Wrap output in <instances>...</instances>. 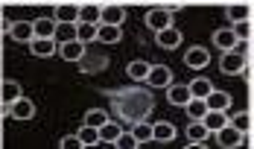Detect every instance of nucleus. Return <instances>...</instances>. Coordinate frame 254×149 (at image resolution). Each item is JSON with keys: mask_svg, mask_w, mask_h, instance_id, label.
<instances>
[{"mask_svg": "<svg viewBox=\"0 0 254 149\" xmlns=\"http://www.w3.org/2000/svg\"><path fill=\"white\" fill-rule=\"evenodd\" d=\"M146 82H149L152 88H170V85H173V71H170L167 65H149Z\"/></svg>", "mask_w": 254, "mask_h": 149, "instance_id": "f257e3e1", "label": "nucleus"}, {"mask_svg": "<svg viewBox=\"0 0 254 149\" xmlns=\"http://www.w3.org/2000/svg\"><path fill=\"white\" fill-rule=\"evenodd\" d=\"M29 50H32V56H38V59H50L53 53L59 50V44H56V38H32V41H29Z\"/></svg>", "mask_w": 254, "mask_h": 149, "instance_id": "9d476101", "label": "nucleus"}, {"mask_svg": "<svg viewBox=\"0 0 254 149\" xmlns=\"http://www.w3.org/2000/svg\"><path fill=\"white\" fill-rule=\"evenodd\" d=\"M204 102H207V108H210V111H228L231 94H225V91H210V94L204 97Z\"/></svg>", "mask_w": 254, "mask_h": 149, "instance_id": "4468645a", "label": "nucleus"}, {"mask_svg": "<svg viewBox=\"0 0 254 149\" xmlns=\"http://www.w3.org/2000/svg\"><path fill=\"white\" fill-rule=\"evenodd\" d=\"M234 41H237V38H234V32H231V29H216V32H213V47L231 50V47H234Z\"/></svg>", "mask_w": 254, "mask_h": 149, "instance_id": "c85d7f7f", "label": "nucleus"}, {"mask_svg": "<svg viewBox=\"0 0 254 149\" xmlns=\"http://www.w3.org/2000/svg\"><path fill=\"white\" fill-rule=\"evenodd\" d=\"M67 3H76V0H67Z\"/></svg>", "mask_w": 254, "mask_h": 149, "instance_id": "ea45409f", "label": "nucleus"}, {"mask_svg": "<svg viewBox=\"0 0 254 149\" xmlns=\"http://www.w3.org/2000/svg\"><path fill=\"white\" fill-rule=\"evenodd\" d=\"M167 99H170V105H184V102L190 99V88H187V85H170Z\"/></svg>", "mask_w": 254, "mask_h": 149, "instance_id": "5701e85b", "label": "nucleus"}, {"mask_svg": "<svg viewBox=\"0 0 254 149\" xmlns=\"http://www.w3.org/2000/svg\"><path fill=\"white\" fill-rule=\"evenodd\" d=\"M29 3H44V0H29Z\"/></svg>", "mask_w": 254, "mask_h": 149, "instance_id": "58836bf2", "label": "nucleus"}, {"mask_svg": "<svg viewBox=\"0 0 254 149\" xmlns=\"http://www.w3.org/2000/svg\"><path fill=\"white\" fill-rule=\"evenodd\" d=\"M202 123H204V129L213 135L216 129H222V126L228 123V117H225V111H210V108H207V111H204V117H202Z\"/></svg>", "mask_w": 254, "mask_h": 149, "instance_id": "f3484780", "label": "nucleus"}, {"mask_svg": "<svg viewBox=\"0 0 254 149\" xmlns=\"http://www.w3.org/2000/svg\"><path fill=\"white\" fill-rule=\"evenodd\" d=\"M184 62H187V68L202 71L204 65H210V53H207V47H190L187 56H184Z\"/></svg>", "mask_w": 254, "mask_h": 149, "instance_id": "1a4fd4ad", "label": "nucleus"}, {"mask_svg": "<svg viewBox=\"0 0 254 149\" xmlns=\"http://www.w3.org/2000/svg\"><path fill=\"white\" fill-rule=\"evenodd\" d=\"M94 38H97V24H82V21H76V41L91 44Z\"/></svg>", "mask_w": 254, "mask_h": 149, "instance_id": "393cba45", "label": "nucleus"}, {"mask_svg": "<svg viewBox=\"0 0 254 149\" xmlns=\"http://www.w3.org/2000/svg\"><path fill=\"white\" fill-rule=\"evenodd\" d=\"M76 138L82 141V147H94V144H100V132H97L94 126H88V123L76 132Z\"/></svg>", "mask_w": 254, "mask_h": 149, "instance_id": "cd10ccee", "label": "nucleus"}, {"mask_svg": "<svg viewBox=\"0 0 254 149\" xmlns=\"http://www.w3.org/2000/svg\"><path fill=\"white\" fill-rule=\"evenodd\" d=\"M6 111H9L15 120H32V117H35V105H32V99H26L24 94L15 99V102H9Z\"/></svg>", "mask_w": 254, "mask_h": 149, "instance_id": "f03ea898", "label": "nucleus"}, {"mask_svg": "<svg viewBox=\"0 0 254 149\" xmlns=\"http://www.w3.org/2000/svg\"><path fill=\"white\" fill-rule=\"evenodd\" d=\"M187 88H190V97H202V99L207 97L210 91H213V85H210V82H207L204 76H199V79H193V82H190Z\"/></svg>", "mask_w": 254, "mask_h": 149, "instance_id": "bb28decb", "label": "nucleus"}, {"mask_svg": "<svg viewBox=\"0 0 254 149\" xmlns=\"http://www.w3.org/2000/svg\"><path fill=\"white\" fill-rule=\"evenodd\" d=\"M79 21L82 24H100V3H79Z\"/></svg>", "mask_w": 254, "mask_h": 149, "instance_id": "a211bd4d", "label": "nucleus"}, {"mask_svg": "<svg viewBox=\"0 0 254 149\" xmlns=\"http://www.w3.org/2000/svg\"><path fill=\"white\" fill-rule=\"evenodd\" d=\"M97 132H100V144H114V141H117V135H120L123 129H120L117 123H111V120H105Z\"/></svg>", "mask_w": 254, "mask_h": 149, "instance_id": "4be33fe9", "label": "nucleus"}, {"mask_svg": "<svg viewBox=\"0 0 254 149\" xmlns=\"http://www.w3.org/2000/svg\"><path fill=\"white\" fill-rule=\"evenodd\" d=\"M56 44H64V41H73L76 38V24H56Z\"/></svg>", "mask_w": 254, "mask_h": 149, "instance_id": "b1692460", "label": "nucleus"}, {"mask_svg": "<svg viewBox=\"0 0 254 149\" xmlns=\"http://www.w3.org/2000/svg\"><path fill=\"white\" fill-rule=\"evenodd\" d=\"M146 71H149V62H143V59H134V62H131V65L126 68L128 79H134V82L146 79Z\"/></svg>", "mask_w": 254, "mask_h": 149, "instance_id": "a878e982", "label": "nucleus"}, {"mask_svg": "<svg viewBox=\"0 0 254 149\" xmlns=\"http://www.w3.org/2000/svg\"><path fill=\"white\" fill-rule=\"evenodd\" d=\"M213 135H216V144H219V147H225V149L240 147V144H243V132H237L231 123H225L222 129H216Z\"/></svg>", "mask_w": 254, "mask_h": 149, "instance_id": "7ed1b4c3", "label": "nucleus"}, {"mask_svg": "<svg viewBox=\"0 0 254 149\" xmlns=\"http://www.w3.org/2000/svg\"><path fill=\"white\" fill-rule=\"evenodd\" d=\"M59 53H62V59L64 62H79L82 56H85V44L82 41H64V44H59Z\"/></svg>", "mask_w": 254, "mask_h": 149, "instance_id": "f8f14e48", "label": "nucleus"}, {"mask_svg": "<svg viewBox=\"0 0 254 149\" xmlns=\"http://www.w3.org/2000/svg\"><path fill=\"white\" fill-rule=\"evenodd\" d=\"M123 38V29L117 24H97V41L102 44H117Z\"/></svg>", "mask_w": 254, "mask_h": 149, "instance_id": "9b49d317", "label": "nucleus"}, {"mask_svg": "<svg viewBox=\"0 0 254 149\" xmlns=\"http://www.w3.org/2000/svg\"><path fill=\"white\" fill-rule=\"evenodd\" d=\"M56 24H76L79 21V3H59L56 6V15H53Z\"/></svg>", "mask_w": 254, "mask_h": 149, "instance_id": "423d86ee", "label": "nucleus"}, {"mask_svg": "<svg viewBox=\"0 0 254 149\" xmlns=\"http://www.w3.org/2000/svg\"><path fill=\"white\" fill-rule=\"evenodd\" d=\"M126 21V9L120 6V3H105L100 6V24H123Z\"/></svg>", "mask_w": 254, "mask_h": 149, "instance_id": "20e7f679", "label": "nucleus"}, {"mask_svg": "<svg viewBox=\"0 0 254 149\" xmlns=\"http://www.w3.org/2000/svg\"><path fill=\"white\" fill-rule=\"evenodd\" d=\"M246 62H249L246 56H240V53H234V50H225V56H222L219 68H222V74L234 76V74H240V71H243V65H246Z\"/></svg>", "mask_w": 254, "mask_h": 149, "instance_id": "0eeeda50", "label": "nucleus"}, {"mask_svg": "<svg viewBox=\"0 0 254 149\" xmlns=\"http://www.w3.org/2000/svg\"><path fill=\"white\" fill-rule=\"evenodd\" d=\"M155 38H158V47L161 50H176L178 44H181V32H178L176 26H164V29H158Z\"/></svg>", "mask_w": 254, "mask_h": 149, "instance_id": "6e6552de", "label": "nucleus"}, {"mask_svg": "<svg viewBox=\"0 0 254 149\" xmlns=\"http://www.w3.org/2000/svg\"><path fill=\"white\" fill-rule=\"evenodd\" d=\"M231 50L249 59V53H252V41H249V38H237V41H234V47H231Z\"/></svg>", "mask_w": 254, "mask_h": 149, "instance_id": "f704fd0d", "label": "nucleus"}, {"mask_svg": "<svg viewBox=\"0 0 254 149\" xmlns=\"http://www.w3.org/2000/svg\"><path fill=\"white\" fill-rule=\"evenodd\" d=\"M9 35L18 41V44H29L35 38L32 32V21H9Z\"/></svg>", "mask_w": 254, "mask_h": 149, "instance_id": "39448f33", "label": "nucleus"}, {"mask_svg": "<svg viewBox=\"0 0 254 149\" xmlns=\"http://www.w3.org/2000/svg\"><path fill=\"white\" fill-rule=\"evenodd\" d=\"M18 97H21V85H18L15 79H6V82H0V102H3V105L15 102Z\"/></svg>", "mask_w": 254, "mask_h": 149, "instance_id": "dca6fc26", "label": "nucleus"}, {"mask_svg": "<svg viewBox=\"0 0 254 149\" xmlns=\"http://www.w3.org/2000/svg\"><path fill=\"white\" fill-rule=\"evenodd\" d=\"M59 149H82V141H79L76 135H67V138L59 141Z\"/></svg>", "mask_w": 254, "mask_h": 149, "instance_id": "c9c22d12", "label": "nucleus"}, {"mask_svg": "<svg viewBox=\"0 0 254 149\" xmlns=\"http://www.w3.org/2000/svg\"><path fill=\"white\" fill-rule=\"evenodd\" d=\"M32 32H35V38H53L56 35V21L38 18V21H32Z\"/></svg>", "mask_w": 254, "mask_h": 149, "instance_id": "412c9836", "label": "nucleus"}, {"mask_svg": "<svg viewBox=\"0 0 254 149\" xmlns=\"http://www.w3.org/2000/svg\"><path fill=\"white\" fill-rule=\"evenodd\" d=\"M225 15H228L231 24H237V21H252V6H249V3H231L228 9H225Z\"/></svg>", "mask_w": 254, "mask_h": 149, "instance_id": "2eb2a0df", "label": "nucleus"}, {"mask_svg": "<svg viewBox=\"0 0 254 149\" xmlns=\"http://www.w3.org/2000/svg\"><path fill=\"white\" fill-rule=\"evenodd\" d=\"M114 147H117V149H137L140 144L134 141V135H131V132H120V135H117V141H114Z\"/></svg>", "mask_w": 254, "mask_h": 149, "instance_id": "473e14b6", "label": "nucleus"}, {"mask_svg": "<svg viewBox=\"0 0 254 149\" xmlns=\"http://www.w3.org/2000/svg\"><path fill=\"white\" fill-rule=\"evenodd\" d=\"M176 138V126L173 123H155L152 126V141H158V144H170Z\"/></svg>", "mask_w": 254, "mask_h": 149, "instance_id": "aec40b11", "label": "nucleus"}, {"mask_svg": "<svg viewBox=\"0 0 254 149\" xmlns=\"http://www.w3.org/2000/svg\"><path fill=\"white\" fill-rule=\"evenodd\" d=\"M82 3H100V0H82Z\"/></svg>", "mask_w": 254, "mask_h": 149, "instance_id": "4c0bfd02", "label": "nucleus"}, {"mask_svg": "<svg viewBox=\"0 0 254 149\" xmlns=\"http://www.w3.org/2000/svg\"><path fill=\"white\" fill-rule=\"evenodd\" d=\"M131 135H134V141H137V144H146V141H152V126L137 120L134 129H131Z\"/></svg>", "mask_w": 254, "mask_h": 149, "instance_id": "c756f323", "label": "nucleus"}, {"mask_svg": "<svg viewBox=\"0 0 254 149\" xmlns=\"http://www.w3.org/2000/svg\"><path fill=\"white\" fill-rule=\"evenodd\" d=\"M231 126H234L237 132H243V135H249V132H252V114H249V111H243V114H237V117L231 120Z\"/></svg>", "mask_w": 254, "mask_h": 149, "instance_id": "2f4dec72", "label": "nucleus"}, {"mask_svg": "<svg viewBox=\"0 0 254 149\" xmlns=\"http://www.w3.org/2000/svg\"><path fill=\"white\" fill-rule=\"evenodd\" d=\"M178 6H181V0H161V9H167V12H170V15H173V12H176Z\"/></svg>", "mask_w": 254, "mask_h": 149, "instance_id": "e433bc0d", "label": "nucleus"}, {"mask_svg": "<svg viewBox=\"0 0 254 149\" xmlns=\"http://www.w3.org/2000/svg\"><path fill=\"white\" fill-rule=\"evenodd\" d=\"M146 26L155 29V32L164 29V26H170V12L161 9V6H158V9H149V12H146Z\"/></svg>", "mask_w": 254, "mask_h": 149, "instance_id": "ddd939ff", "label": "nucleus"}, {"mask_svg": "<svg viewBox=\"0 0 254 149\" xmlns=\"http://www.w3.org/2000/svg\"><path fill=\"white\" fill-rule=\"evenodd\" d=\"M105 120H108V114H105L102 108H91V111H85V123L94 126V129H100Z\"/></svg>", "mask_w": 254, "mask_h": 149, "instance_id": "7c9ffc66", "label": "nucleus"}, {"mask_svg": "<svg viewBox=\"0 0 254 149\" xmlns=\"http://www.w3.org/2000/svg\"><path fill=\"white\" fill-rule=\"evenodd\" d=\"M231 32H234V38H249L252 41V21H237L231 26Z\"/></svg>", "mask_w": 254, "mask_h": 149, "instance_id": "72a5a7b5", "label": "nucleus"}, {"mask_svg": "<svg viewBox=\"0 0 254 149\" xmlns=\"http://www.w3.org/2000/svg\"><path fill=\"white\" fill-rule=\"evenodd\" d=\"M181 108H187V117H193V120H202L204 111H207V102H204L202 97H190Z\"/></svg>", "mask_w": 254, "mask_h": 149, "instance_id": "6ab92c4d", "label": "nucleus"}]
</instances>
